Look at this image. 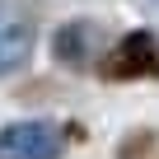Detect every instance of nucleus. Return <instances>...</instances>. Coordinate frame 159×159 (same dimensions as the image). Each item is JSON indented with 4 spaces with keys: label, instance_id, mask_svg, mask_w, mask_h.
<instances>
[{
    "label": "nucleus",
    "instance_id": "39448f33",
    "mask_svg": "<svg viewBox=\"0 0 159 159\" xmlns=\"http://www.w3.org/2000/svg\"><path fill=\"white\" fill-rule=\"evenodd\" d=\"M117 159H159V131H154V126L126 131L122 145H117Z\"/></svg>",
    "mask_w": 159,
    "mask_h": 159
},
{
    "label": "nucleus",
    "instance_id": "f03ea898",
    "mask_svg": "<svg viewBox=\"0 0 159 159\" xmlns=\"http://www.w3.org/2000/svg\"><path fill=\"white\" fill-rule=\"evenodd\" d=\"M70 126L52 117H19L0 126V159H66Z\"/></svg>",
    "mask_w": 159,
    "mask_h": 159
},
{
    "label": "nucleus",
    "instance_id": "20e7f679",
    "mask_svg": "<svg viewBox=\"0 0 159 159\" xmlns=\"http://www.w3.org/2000/svg\"><path fill=\"white\" fill-rule=\"evenodd\" d=\"M108 52V33L98 19L89 14H80V19H66L56 33H52V56L66 66V70H98Z\"/></svg>",
    "mask_w": 159,
    "mask_h": 159
},
{
    "label": "nucleus",
    "instance_id": "7ed1b4c3",
    "mask_svg": "<svg viewBox=\"0 0 159 159\" xmlns=\"http://www.w3.org/2000/svg\"><path fill=\"white\" fill-rule=\"evenodd\" d=\"M38 52V14L24 0H0V80L28 70Z\"/></svg>",
    "mask_w": 159,
    "mask_h": 159
},
{
    "label": "nucleus",
    "instance_id": "f257e3e1",
    "mask_svg": "<svg viewBox=\"0 0 159 159\" xmlns=\"http://www.w3.org/2000/svg\"><path fill=\"white\" fill-rule=\"evenodd\" d=\"M94 75L112 80V84H140V80H159V38H154L150 28H131V33L112 38Z\"/></svg>",
    "mask_w": 159,
    "mask_h": 159
},
{
    "label": "nucleus",
    "instance_id": "423d86ee",
    "mask_svg": "<svg viewBox=\"0 0 159 159\" xmlns=\"http://www.w3.org/2000/svg\"><path fill=\"white\" fill-rule=\"evenodd\" d=\"M140 5H145V10H154V14H159V0H140Z\"/></svg>",
    "mask_w": 159,
    "mask_h": 159
}]
</instances>
